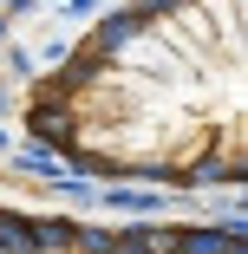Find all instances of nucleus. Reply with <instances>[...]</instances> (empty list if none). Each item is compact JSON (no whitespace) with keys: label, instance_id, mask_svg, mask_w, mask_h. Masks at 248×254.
Masks as SVG:
<instances>
[{"label":"nucleus","instance_id":"f257e3e1","mask_svg":"<svg viewBox=\"0 0 248 254\" xmlns=\"http://www.w3.org/2000/svg\"><path fill=\"white\" fill-rule=\"evenodd\" d=\"M26 137L91 176L242 189L248 0H124L33 85Z\"/></svg>","mask_w":248,"mask_h":254},{"label":"nucleus","instance_id":"f03ea898","mask_svg":"<svg viewBox=\"0 0 248 254\" xmlns=\"http://www.w3.org/2000/svg\"><path fill=\"white\" fill-rule=\"evenodd\" d=\"M0 254H242V228L216 222H79L0 202Z\"/></svg>","mask_w":248,"mask_h":254}]
</instances>
